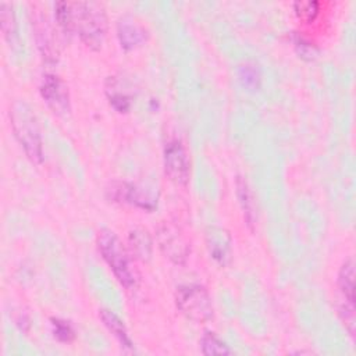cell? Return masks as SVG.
Segmentation results:
<instances>
[{
	"label": "cell",
	"mask_w": 356,
	"mask_h": 356,
	"mask_svg": "<svg viewBox=\"0 0 356 356\" xmlns=\"http://www.w3.org/2000/svg\"><path fill=\"white\" fill-rule=\"evenodd\" d=\"M56 18L64 31H76L82 42L99 49L106 36V14L96 3H65L56 4Z\"/></svg>",
	"instance_id": "obj_1"
},
{
	"label": "cell",
	"mask_w": 356,
	"mask_h": 356,
	"mask_svg": "<svg viewBox=\"0 0 356 356\" xmlns=\"http://www.w3.org/2000/svg\"><path fill=\"white\" fill-rule=\"evenodd\" d=\"M13 131L31 161L39 164L43 160V143L39 124L33 110L22 100L13 103L10 108Z\"/></svg>",
	"instance_id": "obj_2"
},
{
	"label": "cell",
	"mask_w": 356,
	"mask_h": 356,
	"mask_svg": "<svg viewBox=\"0 0 356 356\" xmlns=\"http://www.w3.org/2000/svg\"><path fill=\"white\" fill-rule=\"evenodd\" d=\"M97 246L115 278L125 288H134L138 282V274L118 236L110 229H102L97 236Z\"/></svg>",
	"instance_id": "obj_3"
},
{
	"label": "cell",
	"mask_w": 356,
	"mask_h": 356,
	"mask_svg": "<svg viewBox=\"0 0 356 356\" xmlns=\"http://www.w3.org/2000/svg\"><path fill=\"white\" fill-rule=\"evenodd\" d=\"M178 309L191 320L203 323L213 317V303L209 292L202 285H181L175 292Z\"/></svg>",
	"instance_id": "obj_4"
},
{
	"label": "cell",
	"mask_w": 356,
	"mask_h": 356,
	"mask_svg": "<svg viewBox=\"0 0 356 356\" xmlns=\"http://www.w3.org/2000/svg\"><path fill=\"white\" fill-rule=\"evenodd\" d=\"M164 170L177 185H186L191 175L188 153L178 139L170 140L164 147Z\"/></svg>",
	"instance_id": "obj_5"
},
{
	"label": "cell",
	"mask_w": 356,
	"mask_h": 356,
	"mask_svg": "<svg viewBox=\"0 0 356 356\" xmlns=\"http://www.w3.org/2000/svg\"><path fill=\"white\" fill-rule=\"evenodd\" d=\"M40 93L47 106L56 114H67L70 111V95L67 85L54 74H46L42 79Z\"/></svg>",
	"instance_id": "obj_6"
},
{
	"label": "cell",
	"mask_w": 356,
	"mask_h": 356,
	"mask_svg": "<svg viewBox=\"0 0 356 356\" xmlns=\"http://www.w3.org/2000/svg\"><path fill=\"white\" fill-rule=\"evenodd\" d=\"M206 246L210 257L221 266L231 260V236L221 227H209L206 231Z\"/></svg>",
	"instance_id": "obj_7"
},
{
	"label": "cell",
	"mask_w": 356,
	"mask_h": 356,
	"mask_svg": "<svg viewBox=\"0 0 356 356\" xmlns=\"http://www.w3.org/2000/svg\"><path fill=\"white\" fill-rule=\"evenodd\" d=\"M159 243L163 252L177 263H181L186 259L188 246L184 242L182 236L170 225H164L159 231Z\"/></svg>",
	"instance_id": "obj_8"
},
{
	"label": "cell",
	"mask_w": 356,
	"mask_h": 356,
	"mask_svg": "<svg viewBox=\"0 0 356 356\" xmlns=\"http://www.w3.org/2000/svg\"><path fill=\"white\" fill-rule=\"evenodd\" d=\"M117 35L121 46L124 49H134L135 46L140 44L145 38L146 32L145 28L132 17H122L117 24Z\"/></svg>",
	"instance_id": "obj_9"
},
{
	"label": "cell",
	"mask_w": 356,
	"mask_h": 356,
	"mask_svg": "<svg viewBox=\"0 0 356 356\" xmlns=\"http://www.w3.org/2000/svg\"><path fill=\"white\" fill-rule=\"evenodd\" d=\"M235 188H236V197L241 204L245 221L250 228H253V225L256 222V207H254L252 191L243 177H236Z\"/></svg>",
	"instance_id": "obj_10"
},
{
	"label": "cell",
	"mask_w": 356,
	"mask_h": 356,
	"mask_svg": "<svg viewBox=\"0 0 356 356\" xmlns=\"http://www.w3.org/2000/svg\"><path fill=\"white\" fill-rule=\"evenodd\" d=\"M99 316H100L103 324L106 325V328L118 339L121 346L127 350H132L134 349L132 341H131V338L128 335V331H127L124 323L121 321V318L117 314H114L113 312L107 310V309H102Z\"/></svg>",
	"instance_id": "obj_11"
},
{
	"label": "cell",
	"mask_w": 356,
	"mask_h": 356,
	"mask_svg": "<svg viewBox=\"0 0 356 356\" xmlns=\"http://www.w3.org/2000/svg\"><path fill=\"white\" fill-rule=\"evenodd\" d=\"M128 243L132 253L140 260H149L152 254V239L146 229L135 228L129 232Z\"/></svg>",
	"instance_id": "obj_12"
},
{
	"label": "cell",
	"mask_w": 356,
	"mask_h": 356,
	"mask_svg": "<svg viewBox=\"0 0 356 356\" xmlns=\"http://www.w3.org/2000/svg\"><path fill=\"white\" fill-rule=\"evenodd\" d=\"M338 286L345 300L355 303V264L352 259L345 260L338 273Z\"/></svg>",
	"instance_id": "obj_13"
},
{
	"label": "cell",
	"mask_w": 356,
	"mask_h": 356,
	"mask_svg": "<svg viewBox=\"0 0 356 356\" xmlns=\"http://www.w3.org/2000/svg\"><path fill=\"white\" fill-rule=\"evenodd\" d=\"M0 21H1V31L4 33V38L10 44H15L18 39L17 21H15V14L13 11V6L7 1L0 3Z\"/></svg>",
	"instance_id": "obj_14"
},
{
	"label": "cell",
	"mask_w": 356,
	"mask_h": 356,
	"mask_svg": "<svg viewBox=\"0 0 356 356\" xmlns=\"http://www.w3.org/2000/svg\"><path fill=\"white\" fill-rule=\"evenodd\" d=\"M238 76H239L241 83L250 90H256L260 86L261 74H260L259 67L254 63L246 61V63L241 64L238 68Z\"/></svg>",
	"instance_id": "obj_15"
},
{
	"label": "cell",
	"mask_w": 356,
	"mask_h": 356,
	"mask_svg": "<svg viewBox=\"0 0 356 356\" xmlns=\"http://www.w3.org/2000/svg\"><path fill=\"white\" fill-rule=\"evenodd\" d=\"M202 352L204 355H229L231 349L213 332H206L200 339Z\"/></svg>",
	"instance_id": "obj_16"
},
{
	"label": "cell",
	"mask_w": 356,
	"mask_h": 356,
	"mask_svg": "<svg viewBox=\"0 0 356 356\" xmlns=\"http://www.w3.org/2000/svg\"><path fill=\"white\" fill-rule=\"evenodd\" d=\"M51 321H53L51 325H53V332L56 338L64 342H70L74 338V330L67 321L60 318H53Z\"/></svg>",
	"instance_id": "obj_17"
},
{
	"label": "cell",
	"mask_w": 356,
	"mask_h": 356,
	"mask_svg": "<svg viewBox=\"0 0 356 356\" xmlns=\"http://www.w3.org/2000/svg\"><path fill=\"white\" fill-rule=\"evenodd\" d=\"M296 14L305 19H313L318 13V3L317 1H296L293 4Z\"/></svg>",
	"instance_id": "obj_18"
},
{
	"label": "cell",
	"mask_w": 356,
	"mask_h": 356,
	"mask_svg": "<svg viewBox=\"0 0 356 356\" xmlns=\"http://www.w3.org/2000/svg\"><path fill=\"white\" fill-rule=\"evenodd\" d=\"M295 46H296L299 54H300L302 57H305V58H313V57H316V54H317L316 47H314L310 42H307L306 39H303L302 36H296V39H295Z\"/></svg>",
	"instance_id": "obj_19"
},
{
	"label": "cell",
	"mask_w": 356,
	"mask_h": 356,
	"mask_svg": "<svg viewBox=\"0 0 356 356\" xmlns=\"http://www.w3.org/2000/svg\"><path fill=\"white\" fill-rule=\"evenodd\" d=\"M110 103L117 108L120 113H124L129 108V97L122 92H113L110 93Z\"/></svg>",
	"instance_id": "obj_20"
}]
</instances>
